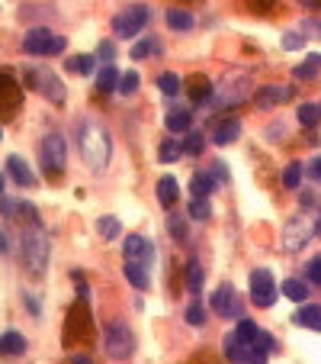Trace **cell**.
Here are the masks:
<instances>
[{"label":"cell","mask_w":321,"mask_h":364,"mask_svg":"<svg viewBox=\"0 0 321 364\" xmlns=\"http://www.w3.org/2000/svg\"><path fill=\"white\" fill-rule=\"evenodd\" d=\"M103 345L113 358H128L135 352V336H132V329L126 322H110L106 332H103Z\"/></svg>","instance_id":"5b68a950"},{"label":"cell","mask_w":321,"mask_h":364,"mask_svg":"<svg viewBox=\"0 0 321 364\" xmlns=\"http://www.w3.org/2000/svg\"><path fill=\"white\" fill-rule=\"evenodd\" d=\"M167 129H174V132L190 129V113L186 110H171L167 113Z\"/></svg>","instance_id":"83f0119b"},{"label":"cell","mask_w":321,"mask_h":364,"mask_svg":"<svg viewBox=\"0 0 321 364\" xmlns=\"http://www.w3.org/2000/svg\"><path fill=\"white\" fill-rule=\"evenodd\" d=\"M315 71H318V58H309L305 65H299V68H295L293 75H295V78H302V81H309V78H312Z\"/></svg>","instance_id":"8d00e7d4"},{"label":"cell","mask_w":321,"mask_h":364,"mask_svg":"<svg viewBox=\"0 0 321 364\" xmlns=\"http://www.w3.org/2000/svg\"><path fill=\"white\" fill-rule=\"evenodd\" d=\"M26 75H29V84L46 93L52 103H64V87L52 71H26Z\"/></svg>","instance_id":"30bf717a"},{"label":"cell","mask_w":321,"mask_h":364,"mask_svg":"<svg viewBox=\"0 0 321 364\" xmlns=\"http://www.w3.org/2000/svg\"><path fill=\"white\" fill-rule=\"evenodd\" d=\"M309 229H318V223H312L309 216H299V219H293V223L286 226V233H283V248L286 252H299V248L312 239Z\"/></svg>","instance_id":"ba28073f"},{"label":"cell","mask_w":321,"mask_h":364,"mask_svg":"<svg viewBox=\"0 0 321 364\" xmlns=\"http://www.w3.org/2000/svg\"><path fill=\"white\" fill-rule=\"evenodd\" d=\"M23 268L32 277L46 274V268H48V239L39 233V226L23 235Z\"/></svg>","instance_id":"7a4b0ae2"},{"label":"cell","mask_w":321,"mask_h":364,"mask_svg":"<svg viewBox=\"0 0 321 364\" xmlns=\"http://www.w3.org/2000/svg\"><path fill=\"white\" fill-rule=\"evenodd\" d=\"M293 322H295V326H305V329H315V332H321V307H302L293 316Z\"/></svg>","instance_id":"5bb4252c"},{"label":"cell","mask_w":321,"mask_h":364,"mask_svg":"<svg viewBox=\"0 0 321 364\" xmlns=\"http://www.w3.org/2000/svg\"><path fill=\"white\" fill-rule=\"evenodd\" d=\"M71 68H74V71H87V75H90L93 58H71Z\"/></svg>","instance_id":"60d3db41"},{"label":"cell","mask_w":321,"mask_h":364,"mask_svg":"<svg viewBox=\"0 0 321 364\" xmlns=\"http://www.w3.org/2000/svg\"><path fill=\"white\" fill-rule=\"evenodd\" d=\"M209 93H212L209 78H206V75H193V81H190V100L206 103V100H209Z\"/></svg>","instance_id":"ac0fdd59"},{"label":"cell","mask_w":321,"mask_h":364,"mask_svg":"<svg viewBox=\"0 0 321 364\" xmlns=\"http://www.w3.org/2000/svg\"><path fill=\"white\" fill-rule=\"evenodd\" d=\"M309 171H312V178H315V181H321V158H315L312 165H309Z\"/></svg>","instance_id":"f6af8a7d"},{"label":"cell","mask_w":321,"mask_h":364,"mask_svg":"<svg viewBox=\"0 0 321 364\" xmlns=\"http://www.w3.org/2000/svg\"><path fill=\"white\" fill-rule=\"evenodd\" d=\"M77 142H81L84 161H87L93 171H103L110 165L113 145H110V136H106V129H103L100 122H84L81 129H77Z\"/></svg>","instance_id":"6da1fadb"},{"label":"cell","mask_w":321,"mask_h":364,"mask_svg":"<svg viewBox=\"0 0 321 364\" xmlns=\"http://www.w3.org/2000/svg\"><path fill=\"white\" fill-rule=\"evenodd\" d=\"M270 345H273V338H270V332H264V329H260V336H257L254 348H257V352H266Z\"/></svg>","instance_id":"b9f144b4"},{"label":"cell","mask_w":321,"mask_h":364,"mask_svg":"<svg viewBox=\"0 0 321 364\" xmlns=\"http://www.w3.org/2000/svg\"><path fill=\"white\" fill-rule=\"evenodd\" d=\"M202 145H206V142H202L200 132H190V136H186V142H184V155H200Z\"/></svg>","instance_id":"e575fe53"},{"label":"cell","mask_w":321,"mask_h":364,"mask_svg":"<svg viewBox=\"0 0 321 364\" xmlns=\"http://www.w3.org/2000/svg\"><path fill=\"white\" fill-rule=\"evenodd\" d=\"M23 52H26V55H61L64 39L39 26V29H32V33H26V39H23Z\"/></svg>","instance_id":"277c9868"},{"label":"cell","mask_w":321,"mask_h":364,"mask_svg":"<svg viewBox=\"0 0 321 364\" xmlns=\"http://www.w3.org/2000/svg\"><path fill=\"white\" fill-rule=\"evenodd\" d=\"M155 48H157L155 39H142V42H135V48H132V58H148V55H155Z\"/></svg>","instance_id":"836d02e7"},{"label":"cell","mask_w":321,"mask_h":364,"mask_svg":"<svg viewBox=\"0 0 321 364\" xmlns=\"http://www.w3.org/2000/svg\"><path fill=\"white\" fill-rule=\"evenodd\" d=\"M145 23H148V7H142V3H135V7L122 10L119 17L113 19V26H116V36H122V39L138 36Z\"/></svg>","instance_id":"52a82bcc"},{"label":"cell","mask_w":321,"mask_h":364,"mask_svg":"<svg viewBox=\"0 0 321 364\" xmlns=\"http://www.w3.org/2000/svg\"><path fill=\"white\" fill-rule=\"evenodd\" d=\"M100 58H103V62H110V58H113V46H110V42H100Z\"/></svg>","instance_id":"ee69618b"},{"label":"cell","mask_w":321,"mask_h":364,"mask_svg":"<svg viewBox=\"0 0 321 364\" xmlns=\"http://www.w3.org/2000/svg\"><path fill=\"white\" fill-rule=\"evenodd\" d=\"M186 322H190V326H202V322H206V313H202L200 303H190V309H186Z\"/></svg>","instance_id":"74e56055"},{"label":"cell","mask_w":321,"mask_h":364,"mask_svg":"<svg viewBox=\"0 0 321 364\" xmlns=\"http://www.w3.org/2000/svg\"><path fill=\"white\" fill-rule=\"evenodd\" d=\"M209 200H206V197H190V219H209Z\"/></svg>","instance_id":"f1b7e54d"},{"label":"cell","mask_w":321,"mask_h":364,"mask_svg":"<svg viewBox=\"0 0 321 364\" xmlns=\"http://www.w3.org/2000/svg\"><path fill=\"white\" fill-rule=\"evenodd\" d=\"M180 155H184V145H177V142H164V145H161V155H157V158L164 161H177L180 158Z\"/></svg>","instance_id":"d6a6232c"},{"label":"cell","mask_w":321,"mask_h":364,"mask_svg":"<svg viewBox=\"0 0 321 364\" xmlns=\"http://www.w3.org/2000/svg\"><path fill=\"white\" fill-rule=\"evenodd\" d=\"M74 364H90V361L87 358H74Z\"/></svg>","instance_id":"7dc6e473"},{"label":"cell","mask_w":321,"mask_h":364,"mask_svg":"<svg viewBox=\"0 0 321 364\" xmlns=\"http://www.w3.org/2000/svg\"><path fill=\"white\" fill-rule=\"evenodd\" d=\"M309 26H312V33H315V36H321V23H309Z\"/></svg>","instance_id":"bcb514c9"},{"label":"cell","mask_w":321,"mask_h":364,"mask_svg":"<svg viewBox=\"0 0 321 364\" xmlns=\"http://www.w3.org/2000/svg\"><path fill=\"white\" fill-rule=\"evenodd\" d=\"M7 174L13 181H17L19 187H32L36 184V178H32V171H29V165L23 158H19V155H10L7 158Z\"/></svg>","instance_id":"7c38bea8"},{"label":"cell","mask_w":321,"mask_h":364,"mask_svg":"<svg viewBox=\"0 0 321 364\" xmlns=\"http://www.w3.org/2000/svg\"><path fill=\"white\" fill-rule=\"evenodd\" d=\"M167 26H174L177 33H186V29H193V17L186 10H167Z\"/></svg>","instance_id":"d4e9b609"},{"label":"cell","mask_w":321,"mask_h":364,"mask_svg":"<svg viewBox=\"0 0 321 364\" xmlns=\"http://www.w3.org/2000/svg\"><path fill=\"white\" fill-rule=\"evenodd\" d=\"M119 81H122V75H119V71H116L113 65H106V68L100 71V78H97V87H100L103 93H113L116 87H119Z\"/></svg>","instance_id":"d6986e66"},{"label":"cell","mask_w":321,"mask_h":364,"mask_svg":"<svg viewBox=\"0 0 321 364\" xmlns=\"http://www.w3.org/2000/svg\"><path fill=\"white\" fill-rule=\"evenodd\" d=\"M302 184V165L295 161V165H289V168L283 171V187H289V190H295V187Z\"/></svg>","instance_id":"4dcf8cb0"},{"label":"cell","mask_w":321,"mask_h":364,"mask_svg":"<svg viewBox=\"0 0 321 364\" xmlns=\"http://www.w3.org/2000/svg\"><path fill=\"white\" fill-rule=\"evenodd\" d=\"M0 345H3V355H23V352H26V338L19 336L17 329H7Z\"/></svg>","instance_id":"e0dca14e"},{"label":"cell","mask_w":321,"mask_h":364,"mask_svg":"<svg viewBox=\"0 0 321 364\" xmlns=\"http://www.w3.org/2000/svg\"><path fill=\"white\" fill-rule=\"evenodd\" d=\"M318 120H321V103H302V107H299V122H302L305 129L315 126Z\"/></svg>","instance_id":"4316f807"},{"label":"cell","mask_w":321,"mask_h":364,"mask_svg":"<svg viewBox=\"0 0 321 364\" xmlns=\"http://www.w3.org/2000/svg\"><path fill=\"white\" fill-rule=\"evenodd\" d=\"M135 87H138V75L135 71H126L119 81V93H135Z\"/></svg>","instance_id":"f35d334b"},{"label":"cell","mask_w":321,"mask_h":364,"mask_svg":"<svg viewBox=\"0 0 321 364\" xmlns=\"http://www.w3.org/2000/svg\"><path fill=\"white\" fill-rule=\"evenodd\" d=\"M126 277L132 280V287H138V290H145V287H148V268H145V264L126 262Z\"/></svg>","instance_id":"7402d4cb"},{"label":"cell","mask_w":321,"mask_h":364,"mask_svg":"<svg viewBox=\"0 0 321 364\" xmlns=\"http://www.w3.org/2000/svg\"><path fill=\"white\" fill-rule=\"evenodd\" d=\"M235 336H238V338H241V342H244L248 348H254L257 336H260V329H257L254 322H251V319H241V322H238V329H235Z\"/></svg>","instance_id":"484cf974"},{"label":"cell","mask_w":321,"mask_h":364,"mask_svg":"<svg viewBox=\"0 0 321 364\" xmlns=\"http://www.w3.org/2000/svg\"><path fill=\"white\" fill-rule=\"evenodd\" d=\"M212 187H215V181H212L206 171H200V174H193V181H190V197H209Z\"/></svg>","instance_id":"44dd1931"},{"label":"cell","mask_w":321,"mask_h":364,"mask_svg":"<svg viewBox=\"0 0 321 364\" xmlns=\"http://www.w3.org/2000/svg\"><path fill=\"white\" fill-rule=\"evenodd\" d=\"M157 87H161L164 93H171V97H174V93L180 91V78H177L174 71H164V75L157 78Z\"/></svg>","instance_id":"1f68e13d"},{"label":"cell","mask_w":321,"mask_h":364,"mask_svg":"<svg viewBox=\"0 0 321 364\" xmlns=\"http://www.w3.org/2000/svg\"><path fill=\"white\" fill-rule=\"evenodd\" d=\"M238 120H222L219 126H215V129H212V142H215V145H228V142H235L238 139Z\"/></svg>","instance_id":"4fadbf2b"},{"label":"cell","mask_w":321,"mask_h":364,"mask_svg":"<svg viewBox=\"0 0 321 364\" xmlns=\"http://www.w3.org/2000/svg\"><path fill=\"white\" fill-rule=\"evenodd\" d=\"M305 277L321 287V258H312V262H309V268H305Z\"/></svg>","instance_id":"ab89813d"},{"label":"cell","mask_w":321,"mask_h":364,"mask_svg":"<svg viewBox=\"0 0 321 364\" xmlns=\"http://www.w3.org/2000/svg\"><path fill=\"white\" fill-rule=\"evenodd\" d=\"M19 110V91L13 87V78H3V120H10V113Z\"/></svg>","instance_id":"2e32d148"},{"label":"cell","mask_w":321,"mask_h":364,"mask_svg":"<svg viewBox=\"0 0 321 364\" xmlns=\"http://www.w3.org/2000/svg\"><path fill=\"white\" fill-rule=\"evenodd\" d=\"M167 229H171V235H174L177 242H186V226H184V219L171 216V219H167Z\"/></svg>","instance_id":"d590c367"},{"label":"cell","mask_w":321,"mask_h":364,"mask_svg":"<svg viewBox=\"0 0 321 364\" xmlns=\"http://www.w3.org/2000/svg\"><path fill=\"white\" fill-rule=\"evenodd\" d=\"M97 229H100V235L106 239V242H113V239L122 233V226H119L116 216H100V219H97Z\"/></svg>","instance_id":"603a6c76"},{"label":"cell","mask_w":321,"mask_h":364,"mask_svg":"<svg viewBox=\"0 0 321 364\" xmlns=\"http://www.w3.org/2000/svg\"><path fill=\"white\" fill-rule=\"evenodd\" d=\"M283 97H286V91H280V87H260V91H257V107H260V110H270V107H276Z\"/></svg>","instance_id":"ffe728a7"},{"label":"cell","mask_w":321,"mask_h":364,"mask_svg":"<svg viewBox=\"0 0 321 364\" xmlns=\"http://www.w3.org/2000/svg\"><path fill=\"white\" fill-rule=\"evenodd\" d=\"M283 293H286V297H289V300H295V303H299V300H305V297H309V287H305L302 280L289 277V280H286V284H283Z\"/></svg>","instance_id":"f546056e"},{"label":"cell","mask_w":321,"mask_h":364,"mask_svg":"<svg viewBox=\"0 0 321 364\" xmlns=\"http://www.w3.org/2000/svg\"><path fill=\"white\" fill-rule=\"evenodd\" d=\"M209 307L219 313V316H225V319H235L241 313V300H238V293H235V287L231 284H219V290L212 293V300H209Z\"/></svg>","instance_id":"9c48e42d"},{"label":"cell","mask_w":321,"mask_h":364,"mask_svg":"<svg viewBox=\"0 0 321 364\" xmlns=\"http://www.w3.org/2000/svg\"><path fill=\"white\" fill-rule=\"evenodd\" d=\"M283 46L286 48H302L305 46V36H293V33H289V36L283 39Z\"/></svg>","instance_id":"7bdbcfd3"},{"label":"cell","mask_w":321,"mask_h":364,"mask_svg":"<svg viewBox=\"0 0 321 364\" xmlns=\"http://www.w3.org/2000/svg\"><path fill=\"white\" fill-rule=\"evenodd\" d=\"M64 158H68L64 136H61V132H48L46 139H42V168H46L48 178H61Z\"/></svg>","instance_id":"3957f363"},{"label":"cell","mask_w":321,"mask_h":364,"mask_svg":"<svg viewBox=\"0 0 321 364\" xmlns=\"http://www.w3.org/2000/svg\"><path fill=\"white\" fill-rule=\"evenodd\" d=\"M126 258L148 268L151 258H155V248H151V242H148L145 235H128V239H126Z\"/></svg>","instance_id":"8fae6325"},{"label":"cell","mask_w":321,"mask_h":364,"mask_svg":"<svg viewBox=\"0 0 321 364\" xmlns=\"http://www.w3.org/2000/svg\"><path fill=\"white\" fill-rule=\"evenodd\" d=\"M186 287H190L193 293H200L202 290V264L196 262V258L186 262Z\"/></svg>","instance_id":"cb8c5ba5"},{"label":"cell","mask_w":321,"mask_h":364,"mask_svg":"<svg viewBox=\"0 0 321 364\" xmlns=\"http://www.w3.org/2000/svg\"><path fill=\"white\" fill-rule=\"evenodd\" d=\"M318 235H321V223H318Z\"/></svg>","instance_id":"c3c4849f"},{"label":"cell","mask_w":321,"mask_h":364,"mask_svg":"<svg viewBox=\"0 0 321 364\" xmlns=\"http://www.w3.org/2000/svg\"><path fill=\"white\" fill-rule=\"evenodd\" d=\"M251 300H254L257 307H273V300H276L273 271H266V268L251 271Z\"/></svg>","instance_id":"8992f818"},{"label":"cell","mask_w":321,"mask_h":364,"mask_svg":"<svg viewBox=\"0 0 321 364\" xmlns=\"http://www.w3.org/2000/svg\"><path fill=\"white\" fill-rule=\"evenodd\" d=\"M177 197H180L177 178H171V174H167V178L157 181V200H161V203H164V206H174V203H177Z\"/></svg>","instance_id":"9a60e30c"}]
</instances>
